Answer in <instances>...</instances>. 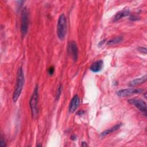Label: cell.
<instances>
[{
  "mask_svg": "<svg viewBox=\"0 0 147 147\" xmlns=\"http://www.w3.org/2000/svg\"><path fill=\"white\" fill-rule=\"evenodd\" d=\"M137 50H138L139 52H140L141 53H144V54H145V55L146 54V51H147V50H146V48H145V47H140L138 48Z\"/></svg>",
  "mask_w": 147,
  "mask_h": 147,
  "instance_id": "15",
  "label": "cell"
},
{
  "mask_svg": "<svg viewBox=\"0 0 147 147\" xmlns=\"http://www.w3.org/2000/svg\"><path fill=\"white\" fill-rule=\"evenodd\" d=\"M121 126H122V123H118V124H117V125L113 126V127H111L110 128H109V129L104 130L103 131H102L100 133V137L103 138V137H105V136H107V135H109L111 133H113V132L118 130L121 127Z\"/></svg>",
  "mask_w": 147,
  "mask_h": 147,
  "instance_id": "10",
  "label": "cell"
},
{
  "mask_svg": "<svg viewBox=\"0 0 147 147\" xmlns=\"http://www.w3.org/2000/svg\"><path fill=\"white\" fill-rule=\"evenodd\" d=\"M146 81V75H145L142 77L137 78V79H135L131 80V82H130L128 83V85L129 86H131V87L136 86H137V85L143 84V83H145Z\"/></svg>",
  "mask_w": 147,
  "mask_h": 147,
  "instance_id": "11",
  "label": "cell"
},
{
  "mask_svg": "<svg viewBox=\"0 0 147 147\" xmlns=\"http://www.w3.org/2000/svg\"><path fill=\"white\" fill-rule=\"evenodd\" d=\"M123 40V38L121 36H118L117 37L115 38H114L110 40H109V41H107V45H114V44H117L118 43L121 42Z\"/></svg>",
  "mask_w": 147,
  "mask_h": 147,
  "instance_id": "13",
  "label": "cell"
},
{
  "mask_svg": "<svg viewBox=\"0 0 147 147\" xmlns=\"http://www.w3.org/2000/svg\"><path fill=\"white\" fill-rule=\"evenodd\" d=\"M139 17L138 16H131L130 17V20H132V21H135V20H138Z\"/></svg>",
  "mask_w": 147,
  "mask_h": 147,
  "instance_id": "18",
  "label": "cell"
},
{
  "mask_svg": "<svg viewBox=\"0 0 147 147\" xmlns=\"http://www.w3.org/2000/svg\"><path fill=\"white\" fill-rule=\"evenodd\" d=\"M79 96L77 94L75 95L71 100L69 105V111L70 113H74L77 109L79 105Z\"/></svg>",
  "mask_w": 147,
  "mask_h": 147,
  "instance_id": "8",
  "label": "cell"
},
{
  "mask_svg": "<svg viewBox=\"0 0 147 147\" xmlns=\"http://www.w3.org/2000/svg\"><path fill=\"white\" fill-rule=\"evenodd\" d=\"M103 67V61L102 60H99L93 63L90 66V70L94 73L100 72Z\"/></svg>",
  "mask_w": 147,
  "mask_h": 147,
  "instance_id": "9",
  "label": "cell"
},
{
  "mask_svg": "<svg viewBox=\"0 0 147 147\" xmlns=\"http://www.w3.org/2000/svg\"><path fill=\"white\" fill-rule=\"evenodd\" d=\"M128 103L134 106L137 109H138L141 113H142L145 116L146 115V103L143 100L138 98H131L127 100Z\"/></svg>",
  "mask_w": 147,
  "mask_h": 147,
  "instance_id": "5",
  "label": "cell"
},
{
  "mask_svg": "<svg viewBox=\"0 0 147 147\" xmlns=\"http://www.w3.org/2000/svg\"><path fill=\"white\" fill-rule=\"evenodd\" d=\"M54 72H55V68L53 66L49 68L48 72L49 75H52L54 74Z\"/></svg>",
  "mask_w": 147,
  "mask_h": 147,
  "instance_id": "16",
  "label": "cell"
},
{
  "mask_svg": "<svg viewBox=\"0 0 147 147\" xmlns=\"http://www.w3.org/2000/svg\"><path fill=\"white\" fill-rule=\"evenodd\" d=\"M105 40H102V41H100V42H99V44H98V45H99V46H100V45H103V43H104V42H105V41H105Z\"/></svg>",
  "mask_w": 147,
  "mask_h": 147,
  "instance_id": "21",
  "label": "cell"
},
{
  "mask_svg": "<svg viewBox=\"0 0 147 147\" xmlns=\"http://www.w3.org/2000/svg\"><path fill=\"white\" fill-rule=\"evenodd\" d=\"M67 33V19L64 13L59 17L57 24V35L60 40L65 38Z\"/></svg>",
  "mask_w": 147,
  "mask_h": 147,
  "instance_id": "2",
  "label": "cell"
},
{
  "mask_svg": "<svg viewBox=\"0 0 147 147\" xmlns=\"http://www.w3.org/2000/svg\"><path fill=\"white\" fill-rule=\"evenodd\" d=\"M130 11L129 10L125 9V10H122L118 12L114 16L113 18V21H117L121 19L123 17H126L129 15H130Z\"/></svg>",
  "mask_w": 147,
  "mask_h": 147,
  "instance_id": "12",
  "label": "cell"
},
{
  "mask_svg": "<svg viewBox=\"0 0 147 147\" xmlns=\"http://www.w3.org/2000/svg\"><path fill=\"white\" fill-rule=\"evenodd\" d=\"M71 139L72 140H75L76 139V137L75 135H72V136H71Z\"/></svg>",
  "mask_w": 147,
  "mask_h": 147,
  "instance_id": "19",
  "label": "cell"
},
{
  "mask_svg": "<svg viewBox=\"0 0 147 147\" xmlns=\"http://www.w3.org/2000/svg\"><path fill=\"white\" fill-rule=\"evenodd\" d=\"M68 53L74 61H76L78 58V48L74 41H71L68 44Z\"/></svg>",
  "mask_w": 147,
  "mask_h": 147,
  "instance_id": "7",
  "label": "cell"
},
{
  "mask_svg": "<svg viewBox=\"0 0 147 147\" xmlns=\"http://www.w3.org/2000/svg\"><path fill=\"white\" fill-rule=\"evenodd\" d=\"M1 145L2 147H5L6 146L5 141V140H3V137H1Z\"/></svg>",
  "mask_w": 147,
  "mask_h": 147,
  "instance_id": "17",
  "label": "cell"
},
{
  "mask_svg": "<svg viewBox=\"0 0 147 147\" xmlns=\"http://www.w3.org/2000/svg\"><path fill=\"white\" fill-rule=\"evenodd\" d=\"M143 90L142 89H138V88H125L118 90L117 92V95L119 97H127L133 95L140 94L142 92Z\"/></svg>",
  "mask_w": 147,
  "mask_h": 147,
  "instance_id": "6",
  "label": "cell"
},
{
  "mask_svg": "<svg viewBox=\"0 0 147 147\" xmlns=\"http://www.w3.org/2000/svg\"><path fill=\"white\" fill-rule=\"evenodd\" d=\"M38 87L37 85L33 91V94L29 101V106L30 107L32 116L33 118H36L38 113Z\"/></svg>",
  "mask_w": 147,
  "mask_h": 147,
  "instance_id": "3",
  "label": "cell"
},
{
  "mask_svg": "<svg viewBox=\"0 0 147 147\" xmlns=\"http://www.w3.org/2000/svg\"><path fill=\"white\" fill-rule=\"evenodd\" d=\"M84 114V112L82 111V110H80V111H79L78 113V114H79V115H83Z\"/></svg>",
  "mask_w": 147,
  "mask_h": 147,
  "instance_id": "22",
  "label": "cell"
},
{
  "mask_svg": "<svg viewBox=\"0 0 147 147\" xmlns=\"http://www.w3.org/2000/svg\"><path fill=\"white\" fill-rule=\"evenodd\" d=\"M82 146H87L88 145L86 142H82Z\"/></svg>",
  "mask_w": 147,
  "mask_h": 147,
  "instance_id": "20",
  "label": "cell"
},
{
  "mask_svg": "<svg viewBox=\"0 0 147 147\" xmlns=\"http://www.w3.org/2000/svg\"><path fill=\"white\" fill-rule=\"evenodd\" d=\"M61 91H62V86L61 84H60L58 87H57V91H56V100H57L60 97V95H61Z\"/></svg>",
  "mask_w": 147,
  "mask_h": 147,
  "instance_id": "14",
  "label": "cell"
},
{
  "mask_svg": "<svg viewBox=\"0 0 147 147\" xmlns=\"http://www.w3.org/2000/svg\"><path fill=\"white\" fill-rule=\"evenodd\" d=\"M24 71L22 69V68L20 67L17 71V80H16V84L15 86V90L13 92V100L14 102H16L18 99L19 98L22 88L24 84Z\"/></svg>",
  "mask_w": 147,
  "mask_h": 147,
  "instance_id": "1",
  "label": "cell"
},
{
  "mask_svg": "<svg viewBox=\"0 0 147 147\" xmlns=\"http://www.w3.org/2000/svg\"><path fill=\"white\" fill-rule=\"evenodd\" d=\"M29 26V12L26 7L23 8L21 14V33L22 37L27 34Z\"/></svg>",
  "mask_w": 147,
  "mask_h": 147,
  "instance_id": "4",
  "label": "cell"
}]
</instances>
